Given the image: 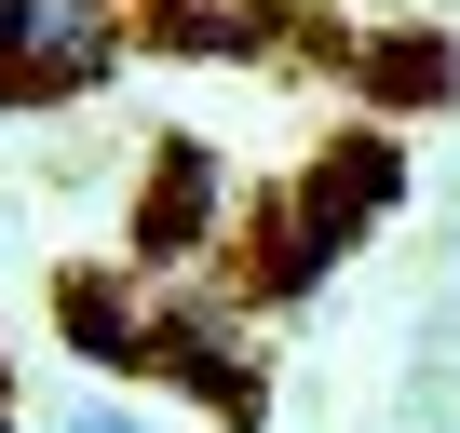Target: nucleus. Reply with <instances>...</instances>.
Returning a JSON list of instances; mask_svg holds the SVG:
<instances>
[{
    "label": "nucleus",
    "instance_id": "f257e3e1",
    "mask_svg": "<svg viewBox=\"0 0 460 433\" xmlns=\"http://www.w3.org/2000/svg\"><path fill=\"white\" fill-rule=\"evenodd\" d=\"M393 190H406V149H393V136H339V149H325V163L298 176V203H285L298 231H285V244L258 258V285H271V298H298V285H312L325 258H352V244L379 231V203H393Z\"/></svg>",
    "mask_w": 460,
    "mask_h": 433
},
{
    "label": "nucleus",
    "instance_id": "f03ea898",
    "mask_svg": "<svg viewBox=\"0 0 460 433\" xmlns=\"http://www.w3.org/2000/svg\"><path fill=\"white\" fill-rule=\"evenodd\" d=\"M109 68H122V14L109 0H0V109L95 95Z\"/></svg>",
    "mask_w": 460,
    "mask_h": 433
},
{
    "label": "nucleus",
    "instance_id": "7ed1b4c3",
    "mask_svg": "<svg viewBox=\"0 0 460 433\" xmlns=\"http://www.w3.org/2000/svg\"><path fill=\"white\" fill-rule=\"evenodd\" d=\"M203 231H217V163L176 136V149L149 163V203H136V258H190Z\"/></svg>",
    "mask_w": 460,
    "mask_h": 433
},
{
    "label": "nucleus",
    "instance_id": "20e7f679",
    "mask_svg": "<svg viewBox=\"0 0 460 433\" xmlns=\"http://www.w3.org/2000/svg\"><path fill=\"white\" fill-rule=\"evenodd\" d=\"M285 14L298 0H149V41H176V55H271L285 41Z\"/></svg>",
    "mask_w": 460,
    "mask_h": 433
},
{
    "label": "nucleus",
    "instance_id": "39448f33",
    "mask_svg": "<svg viewBox=\"0 0 460 433\" xmlns=\"http://www.w3.org/2000/svg\"><path fill=\"white\" fill-rule=\"evenodd\" d=\"M352 82H366L379 109H447V95H460V55H447L433 28H393V41H352Z\"/></svg>",
    "mask_w": 460,
    "mask_h": 433
},
{
    "label": "nucleus",
    "instance_id": "423d86ee",
    "mask_svg": "<svg viewBox=\"0 0 460 433\" xmlns=\"http://www.w3.org/2000/svg\"><path fill=\"white\" fill-rule=\"evenodd\" d=\"M68 433H149V420H122V406H82V420H68Z\"/></svg>",
    "mask_w": 460,
    "mask_h": 433
}]
</instances>
